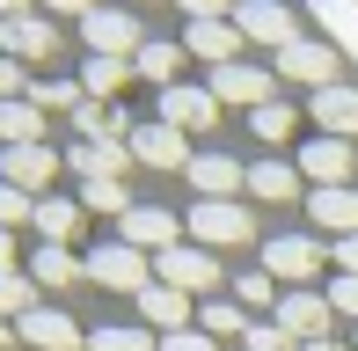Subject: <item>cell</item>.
Here are the masks:
<instances>
[{"mask_svg":"<svg viewBox=\"0 0 358 351\" xmlns=\"http://www.w3.org/2000/svg\"><path fill=\"white\" fill-rule=\"evenodd\" d=\"M307 117H315L329 139H358V88H351V81L315 88V95H307Z\"/></svg>","mask_w":358,"mask_h":351,"instance_id":"cell-16","label":"cell"},{"mask_svg":"<svg viewBox=\"0 0 358 351\" xmlns=\"http://www.w3.org/2000/svg\"><path fill=\"white\" fill-rule=\"evenodd\" d=\"M329 308H336V315H358V278H344V271H336V285H329Z\"/></svg>","mask_w":358,"mask_h":351,"instance_id":"cell-41","label":"cell"},{"mask_svg":"<svg viewBox=\"0 0 358 351\" xmlns=\"http://www.w3.org/2000/svg\"><path fill=\"white\" fill-rule=\"evenodd\" d=\"M88 278L95 285H110V293H146L154 285V264H146V249H132V242H95L88 249Z\"/></svg>","mask_w":358,"mask_h":351,"instance_id":"cell-3","label":"cell"},{"mask_svg":"<svg viewBox=\"0 0 358 351\" xmlns=\"http://www.w3.org/2000/svg\"><path fill=\"white\" fill-rule=\"evenodd\" d=\"M15 264H22V249H15V234L0 227V271H15Z\"/></svg>","mask_w":358,"mask_h":351,"instance_id":"cell-44","label":"cell"},{"mask_svg":"<svg viewBox=\"0 0 358 351\" xmlns=\"http://www.w3.org/2000/svg\"><path fill=\"white\" fill-rule=\"evenodd\" d=\"M300 351H344V344H329V337H315V344H300Z\"/></svg>","mask_w":358,"mask_h":351,"instance_id":"cell-46","label":"cell"},{"mask_svg":"<svg viewBox=\"0 0 358 351\" xmlns=\"http://www.w3.org/2000/svg\"><path fill=\"white\" fill-rule=\"evenodd\" d=\"M80 213H132V190H124V176H88L80 183Z\"/></svg>","mask_w":358,"mask_h":351,"instance_id":"cell-29","label":"cell"},{"mask_svg":"<svg viewBox=\"0 0 358 351\" xmlns=\"http://www.w3.org/2000/svg\"><path fill=\"white\" fill-rule=\"evenodd\" d=\"M176 8H183L190 22H220V15H234V0H176Z\"/></svg>","mask_w":358,"mask_h":351,"instance_id":"cell-40","label":"cell"},{"mask_svg":"<svg viewBox=\"0 0 358 351\" xmlns=\"http://www.w3.org/2000/svg\"><path fill=\"white\" fill-rule=\"evenodd\" d=\"M249 198H264V205H285V198H300V162H278V154L249 162Z\"/></svg>","mask_w":358,"mask_h":351,"instance_id":"cell-23","label":"cell"},{"mask_svg":"<svg viewBox=\"0 0 358 351\" xmlns=\"http://www.w3.org/2000/svg\"><path fill=\"white\" fill-rule=\"evenodd\" d=\"M300 176H315V190H336V183H351L358 176V154H351V139H307L300 147Z\"/></svg>","mask_w":358,"mask_h":351,"instance_id":"cell-14","label":"cell"},{"mask_svg":"<svg viewBox=\"0 0 358 351\" xmlns=\"http://www.w3.org/2000/svg\"><path fill=\"white\" fill-rule=\"evenodd\" d=\"M29 103H37V110H80L88 88H80V81H29Z\"/></svg>","mask_w":358,"mask_h":351,"instance_id":"cell-33","label":"cell"},{"mask_svg":"<svg viewBox=\"0 0 358 351\" xmlns=\"http://www.w3.org/2000/svg\"><path fill=\"white\" fill-rule=\"evenodd\" d=\"M190 190H198V198H241V190H249V169L234 162V154H220V147H205V154H190Z\"/></svg>","mask_w":358,"mask_h":351,"instance_id":"cell-13","label":"cell"},{"mask_svg":"<svg viewBox=\"0 0 358 351\" xmlns=\"http://www.w3.org/2000/svg\"><path fill=\"white\" fill-rule=\"evenodd\" d=\"M37 8V0H0V22H8V15H29Z\"/></svg>","mask_w":358,"mask_h":351,"instance_id":"cell-45","label":"cell"},{"mask_svg":"<svg viewBox=\"0 0 358 351\" xmlns=\"http://www.w3.org/2000/svg\"><path fill=\"white\" fill-rule=\"evenodd\" d=\"M59 169H66V162H59L44 139H37V147H0V176H8L15 190H29V198H44V183H52Z\"/></svg>","mask_w":358,"mask_h":351,"instance_id":"cell-15","label":"cell"},{"mask_svg":"<svg viewBox=\"0 0 358 351\" xmlns=\"http://www.w3.org/2000/svg\"><path fill=\"white\" fill-rule=\"evenodd\" d=\"M329 257H336V271H344V278H358V234H344V242H336Z\"/></svg>","mask_w":358,"mask_h":351,"instance_id":"cell-42","label":"cell"},{"mask_svg":"<svg viewBox=\"0 0 358 351\" xmlns=\"http://www.w3.org/2000/svg\"><path fill=\"white\" fill-rule=\"evenodd\" d=\"M15 337L37 344V351H73V344H88V337L73 329V315H59V308H29L22 322H15Z\"/></svg>","mask_w":358,"mask_h":351,"instance_id":"cell-18","label":"cell"},{"mask_svg":"<svg viewBox=\"0 0 358 351\" xmlns=\"http://www.w3.org/2000/svg\"><path fill=\"white\" fill-rule=\"evenodd\" d=\"M234 29H241V44H271V52H285L300 37L285 0H234Z\"/></svg>","mask_w":358,"mask_h":351,"instance_id":"cell-6","label":"cell"},{"mask_svg":"<svg viewBox=\"0 0 358 351\" xmlns=\"http://www.w3.org/2000/svg\"><path fill=\"white\" fill-rule=\"evenodd\" d=\"M37 8H52V15H80V22H88V15L103 8V0H37Z\"/></svg>","mask_w":358,"mask_h":351,"instance_id":"cell-43","label":"cell"},{"mask_svg":"<svg viewBox=\"0 0 358 351\" xmlns=\"http://www.w3.org/2000/svg\"><path fill=\"white\" fill-rule=\"evenodd\" d=\"M66 169L88 183V176H124L132 169V139H80V147L66 154Z\"/></svg>","mask_w":358,"mask_h":351,"instance_id":"cell-19","label":"cell"},{"mask_svg":"<svg viewBox=\"0 0 358 351\" xmlns=\"http://www.w3.org/2000/svg\"><path fill=\"white\" fill-rule=\"evenodd\" d=\"M292 124H300V110H292V103H278V95H271L264 110H249V132L264 139V147H285V139H292Z\"/></svg>","mask_w":358,"mask_h":351,"instance_id":"cell-30","label":"cell"},{"mask_svg":"<svg viewBox=\"0 0 358 351\" xmlns=\"http://www.w3.org/2000/svg\"><path fill=\"white\" fill-rule=\"evenodd\" d=\"M132 162L139 169H190V132H176V124H161V117L132 124Z\"/></svg>","mask_w":358,"mask_h":351,"instance_id":"cell-10","label":"cell"},{"mask_svg":"<svg viewBox=\"0 0 358 351\" xmlns=\"http://www.w3.org/2000/svg\"><path fill=\"white\" fill-rule=\"evenodd\" d=\"M29 227H37V242H59V249H73V234H80V198H37Z\"/></svg>","mask_w":358,"mask_h":351,"instance_id":"cell-24","label":"cell"},{"mask_svg":"<svg viewBox=\"0 0 358 351\" xmlns=\"http://www.w3.org/2000/svg\"><path fill=\"white\" fill-rule=\"evenodd\" d=\"M154 285L213 293V285H220V257H213V249H198V242H176V249H161V257H154Z\"/></svg>","mask_w":358,"mask_h":351,"instance_id":"cell-5","label":"cell"},{"mask_svg":"<svg viewBox=\"0 0 358 351\" xmlns=\"http://www.w3.org/2000/svg\"><path fill=\"white\" fill-rule=\"evenodd\" d=\"M183 44H161V37H146L139 44V59H132V73H139V81H154V88H176V81H183Z\"/></svg>","mask_w":358,"mask_h":351,"instance_id":"cell-25","label":"cell"},{"mask_svg":"<svg viewBox=\"0 0 358 351\" xmlns=\"http://www.w3.org/2000/svg\"><path fill=\"white\" fill-rule=\"evenodd\" d=\"M198 329H205V337H249V308H241V300H205Z\"/></svg>","mask_w":358,"mask_h":351,"instance_id":"cell-31","label":"cell"},{"mask_svg":"<svg viewBox=\"0 0 358 351\" xmlns=\"http://www.w3.org/2000/svg\"><path fill=\"white\" fill-rule=\"evenodd\" d=\"M29 213H37V198H29V190H15L8 176H0V227H8V234L29 227Z\"/></svg>","mask_w":358,"mask_h":351,"instance_id":"cell-35","label":"cell"},{"mask_svg":"<svg viewBox=\"0 0 358 351\" xmlns=\"http://www.w3.org/2000/svg\"><path fill=\"white\" fill-rule=\"evenodd\" d=\"M88 351H161V344H154V329H95Z\"/></svg>","mask_w":358,"mask_h":351,"instance_id":"cell-34","label":"cell"},{"mask_svg":"<svg viewBox=\"0 0 358 351\" xmlns=\"http://www.w3.org/2000/svg\"><path fill=\"white\" fill-rule=\"evenodd\" d=\"M220 95V110H264L271 103V73L249 66V59H227V66H213V81H205Z\"/></svg>","mask_w":358,"mask_h":351,"instance_id":"cell-7","label":"cell"},{"mask_svg":"<svg viewBox=\"0 0 358 351\" xmlns=\"http://www.w3.org/2000/svg\"><path fill=\"white\" fill-rule=\"evenodd\" d=\"M29 278H37L44 293L80 285V278H88V257H73V249H59V242H37V249H29Z\"/></svg>","mask_w":358,"mask_h":351,"instance_id":"cell-22","label":"cell"},{"mask_svg":"<svg viewBox=\"0 0 358 351\" xmlns=\"http://www.w3.org/2000/svg\"><path fill=\"white\" fill-rule=\"evenodd\" d=\"M139 315L161 329V337H176V329H190V293H176V285H146V293H139Z\"/></svg>","mask_w":358,"mask_h":351,"instance_id":"cell-26","label":"cell"},{"mask_svg":"<svg viewBox=\"0 0 358 351\" xmlns=\"http://www.w3.org/2000/svg\"><path fill=\"white\" fill-rule=\"evenodd\" d=\"M80 44H88L95 59H139L146 29H139V15H132V8H95L88 22H80Z\"/></svg>","mask_w":358,"mask_h":351,"instance_id":"cell-4","label":"cell"},{"mask_svg":"<svg viewBox=\"0 0 358 351\" xmlns=\"http://www.w3.org/2000/svg\"><path fill=\"white\" fill-rule=\"evenodd\" d=\"M241 351H292V337L278 322H249V337H241Z\"/></svg>","mask_w":358,"mask_h":351,"instance_id":"cell-37","label":"cell"},{"mask_svg":"<svg viewBox=\"0 0 358 351\" xmlns=\"http://www.w3.org/2000/svg\"><path fill=\"white\" fill-rule=\"evenodd\" d=\"M154 117H161V124H176V132H205V124H220V95H213V88L176 81V88H161Z\"/></svg>","mask_w":358,"mask_h":351,"instance_id":"cell-9","label":"cell"},{"mask_svg":"<svg viewBox=\"0 0 358 351\" xmlns=\"http://www.w3.org/2000/svg\"><path fill=\"white\" fill-rule=\"evenodd\" d=\"M307 220H315L322 234H336V242H344V234H358V190H351V183L315 190V198H307Z\"/></svg>","mask_w":358,"mask_h":351,"instance_id":"cell-20","label":"cell"},{"mask_svg":"<svg viewBox=\"0 0 358 351\" xmlns=\"http://www.w3.org/2000/svg\"><path fill=\"white\" fill-rule=\"evenodd\" d=\"M183 52H190V59H213V66L241 59V29H234V15H220V22H190V29H183Z\"/></svg>","mask_w":358,"mask_h":351,"instance_id":"cell-21","label":"cell"},{"mask_svg":"<svg viewBox=\"0 0 358 351\" xmlns=\"http://www.w3.org/2000/svg\"><path fill=\"white\" fill-rule=\"evenodd\" d=\"M8 95H29V66L0 52V103H8Z\"/></svg>","mask_w":358,"mask_h":351,"instance_id":"cell-38","label":"cell"},{"mask_svg":"<svg viewBox=\"0 0 358 351\" xmlns=\"http://www.w3.org/2000/svg\"><path fill=\"white\" fill-rule=\"evenodd\" d=\"M124 81H132V59H80V88H88V103H110Z\"/></svg>","mask_w":358,"mask_h":351,"instance_id":"cell-28","label":"cell"},{"mask_svg":"<svg viewBox=\"0 0 358 351\" xmlns=\"http://www.w3.org/2000/svg\"><path fill=\"white\" fill-rule=\"evenodd\" d=\"M234 293H241V308H278V300H285V293H278V278H271V271H249V278H241Z\"/></svg>","mask_w":358,"mask_h":351,"instance_id":"cell-36","label":"cell"},{"mask_svg":"<svg viewBox=\"0 0 358 351\" xmlns=\"http://www.w3.org/2000/svg\"><path fill=\"white\" fill-rule=\"evenodd\" d=\"M29 308H37V278H29V271H0V315L22 322Z\"/></svg>","mask_w":358,"mask_h":351,"instance_id":"cell-32","label":"cell"},{"mask_svg":"<svg viewBox=\"0 0 358 351\" xmlns=\"http://www.w3.org/2000/svg\"><path fill=\"white\" fill-rule=\"evenodd\" d=\"M264 271L285 278V285H307L322 271V242H315V234H271V242H264Z\"/></svg>","mask_w":358,"mask_h":351,"instance_id":"cell-11","label":"cell"},{"mask_svg":"<svg viewBox=\"0 0 358 351\" xmlns=\"http://www.w3.org/2000/svg\"><path fill=\"white\" fill-rule=\"evenodd\" d=\"M278 81H300L307 95H315V88H336V81H344V52L322 44V37H292L285 52H278Z\"/></svg>","mask_w":358,"mask_h":351,"instance_id":"cell-2","label":"cell"},{"mask_svg":"<svg viewBox=\"0 0 358 351\" xmlns=\"http://www.w3.org/2000/svg\"><path fill=\"white\" fill-rule=\"evenodd\" d=\"M183 234H198V249H234V242H256V220L241 198H198Z\"/></svg>","mask_w":358,"mask_h":351,"instance_id":"cell-1","label":"cell"},{"mask_svg":"<svg viewBox=\"0 0 358 351\" xmlns=\"http://www.w3.org/2000/svg\"><path fill=\"white\" fill-rule=\"evenodd\" d=\"M117 242H132V249H146V257H161V249L183 242V220L161 213V205H132V213L117 220Z\"/></svg>","mask_w":358,"mask_h":351,"instance_id":"cell-12","label":"cell"},{"mask_svg":"<svg viewBox=\"0 0 358 351\" xmlns=\"http://www.w3.org/2000/svg\"><path fill=\"white\" fill-rule=\"evenodd\" d=\"M37 139H44V110L29 95H8L0 103V147H37Z\"/></svg>","mask_w":358,"mask_h":351,"instance_id":"cell-27","label":"cell"},{"mask_svg":"<svg viewBox=\"0 0 358 351\" xmlns=\"http://www.w3.org/2000/svg\"><path fill=\"white\" fill-rule=\"evenodd\" d=\"M0 52L22 59V66H29V59H59V22L37 15V8H29V15H8V22H0Z\"/></svg>","mask_w":358,"mask_h":351,"instance_id":"cell-8","label":"cell"},{"mask_svg":"<svg viewBox=\"0 0 358 351\" xmlns=\"http://www.w3.org/2000/svg\"><path fill=\"white\" fill-rule=\"evenodd\" d=\"M329 315H336L329 293H285V300H278V329H285L292 344H315L322 329H329Z\"/></svg>","mask_w":358,"mask_h":351,"instance_id":"cell-17","label":"cell"},{"mask_svg":"<svg viewBox=\"0 0 358 351\" xmlns=\"http://www.w3.org/2000/svg\"><path fill=\"white\" fill-rule=\"evenodd\" d=\"M8 344H15V329H8V322H0V351H8Z\"/></svg>","mask_w":358,"mask_h":351,"instance_id":"cell-47","label":"cell"},{"mask_svg":"<svg viewBox=\"0 0 358 351\" xmlns=\"http://www.w3.org/2000/svg\"><path fill=\"white\" fill-rule=\"evenodd\" d=\"M161 351H220V337H205V329H176V337H161Z\"/></svg>","mask_w":358,"mask_h":351,"instance_id":"cell-39","label":"cell"}]
</instances>
